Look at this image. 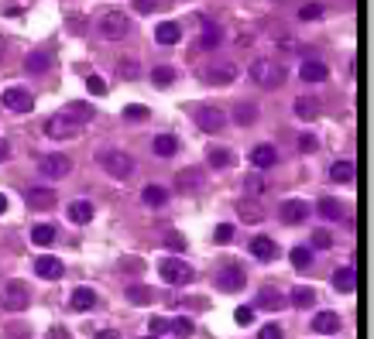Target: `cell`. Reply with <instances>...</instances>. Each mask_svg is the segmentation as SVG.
Returning <instances> with one entry per match:
<instances>
[{
  "instance_id": "cell-1",
  "label": "cell",
  "mask_w": 374,
  "mask_h": 339,
  "mask_svg": "<svg viewBox=\"0 0 374 339\" xmlns=\"http://www.w3.org/2000/svg\"><path fill=\"white\" fill-rule=\"evenodd\" d=\"M100 165H103V172H107L110 178H121V182H127V178L138 172V161H134L127 151H121V148L100 151Z\"/></svg>"
},
{
  "instance_id": "cell-2",
  "label": "cell",
  "mask_w": 374,
  "mask_h": 339,
  "mask_svg": "<svg viewBox=\"0 0 374 339\" xmlns=\"http://www.w3.org/2000/svg\"><path fill=\"white\" fill-rule=\"evenodd\" d=\"M97 31H100L107 42H121V38L131 35V18H127L124 11H107V14H100Z\"/></svg>"
},
{
  "instance_id": "cell-3",
  "label": "cell",
  "mask_w": 374,
  "mask_h": 339,
  "mask_svg": "<svg viewBox=\"0 0 374 339\" xmlns=\"http://www.w3.org/2000/svg\"><path fill=\"white\" fill-rule=\"evenodd\" d=\"M247 72H251V79H254L261 90H271V86H282V83H285V69H282L278 62H271V59H254Z\"/></svg>"
},
{
  "instance_id": "cell-4",
  "label": "cell",
  "mask_w": 374,
  "mask_h": 339,
  "mask_svg": "<svg viewBox=\"0 0 374 339\" xmlns=\"http://www.w3.org/2000/svg\"><path fill=\"white\" fill-rule=\"evenodd\" d=\"M32 305V291L25 281H4L0 284V308H8V312H21Z\"/></svg>"
},
{
  "instance_id": "cell-5",
  "label": "cell",
  "mask_w": 374,
  "mask_h": 339,
  "mask_svg": "<svg viewBox=\"0 0 374 339\" xmlns=\"http://www.w3.org/2000/svg\"><path fill=\"white\" fill-rule=\"evenodd\" d=\"M237 76H240L237 62H206V66H199V79L210 83V86H230Z\"/></svg>"
},
{
  "instance_id": "cell-6",
  "label": "cell",
  "mask_w": 374,
  "mask_h": 339,
  "mask_svg": "<svg viewBox=\"0 0 374 339\" xmlns=\"http://www.w3.org/2000/svg\"><path fill=\"white\" fill-rule=\"evenodd\" d=\"M158 274H162L169 284H189V281H192V267H189L186 260H179V257H162Z\"/></svg>"
},
{
  "instance_id": "cell-7",
  "label": "cell",
  "mask_w": 374,
  "mask_h": 339,
  "mask_svg": "<svg viewBox=\"0 0 374 339\" xmlns=\"http://www.w3.org/2000/svg\"><path fill=\"white\" fill-rule=\"evenodd\" d=\"M4 107L11 113H32L35 110V96L25 86H11V90H4Z\"/></svg>"
},
{
  "instance_id": "cell-8",
  "label": "cell",
  "mask_w": 374,
  "mask_h": 339,
  "mask_svg": "<svg viewBox=\"0 0 374 339\" xmlns=\"http://www.w3.org/2000/svg\"><path fill=\"white\" fill-rule=\"evenodd\" d=\"M196 124H199V131H206V134H220V131L227 127V113H223L220 107H203V110L196 113Z\"/></svg>"
},
{
  "instance_id": "cell-9",
  "label": "cell",
  "mask_w": 374,
  "mask_h": 339,
  "mask_svg": "<svg viewBox=\"0 0 374 339\" xmlns=\"http://www.w3.org/2000/svg\"><path fill=\"white\" fill-rule=\"evenodd\" d=\"M45 134L52 137V141H69V137H76L79 134V124H73L69 117H49L45 120Z\"/></svg>"
},
{
  "instance_id": "cell-10",
  "label": "cell",
  "mask_w": 374,
  "mask_h": 339,
  "mask_svg": "<svg viewBox=\"0 0 374 339\" xmlns=\"http://www.w3.org/2000/svg\"><path fill=\"white\" fill-rule=\"evenodd\" d=\"M237 216H240V223H247V226H258V223L264 219V206H261V199H254V195H244V199H237Z\"/></svg>"
},
{
  "instance_id": "cell-11",
  "label": "cell",
  "mask_w": 374,
  "mask_h": 339,
  "mask_svg": "<svg viewBox=\"0 0 374 339\" xmlns=\"http://www.w3.org/2000/svg\"><path fill=\"white\" fill-rule=\"evenodd\" d=\"M69 172H73L69 154H45V158H42V175H45V178H66Z\"/></svg>"
},
{
  "instance_id": "cell-12",
  "label": "cell",
  "mask_w": 374,
  "mask_h": 339,
  "mask_svg": "<svg viewBox=\"0 0 374 339\" xmlns=\"http://www.w3.org/2000/svg\"><path fill=\"white\" fill-rule=\"evenodd\" d=\"M203 185H206V172L203 168H186V172L175 175V189L179 192H199Z\"/></svg>"
},
{
  "instance_id": "cell-13",
  "label": "cell",
  "mask_w": 374,
  "mask_h": 339,
  "mask_svg": "<svg viewBox=\"0 0 374 339\" xmlns=\"http://www.w3.org/2000/svg\"><path fill=\"white\" fill-rule=\"evenodd\" d=\"M35 274H38V277H45V281H59V277L66 274V264H62L59 257L42 254V257L35 260Z\"/></svg>"
},
{
  "instance_id": "cell-14",
  "label": "cell",
  "mask_w": 374,
  "mask_h": 339,
  "mask_svg": "<svg viewBox=\"0 0 374 339\" xmlns=\"http://www.w3.org/2000/svg\"><path fill=\"white\" fill-rule=\"evenodd\" d=\"M306 216H309V202H302V199H288L282 206V223L285 226H299V223H306Z\"/></svg>"
},
{
  "instance_id": "cell-15",
  "label": "cell",
  "mask_w": 374,
  "mask_h": 339,
  "mask_svg": "<svg viewBox=\"0 0 374 339\" xmlns=\"http://www.w3.org/2000/svg\"><path fill=\"white\" fill-rule=\"evenodd\" d=\"M216 284H220L223 291H244V284H247V274H244L240 267H223V271L216 274Z\"/></svg>"
},
{
  "instance_id": "cell-16",
  "label": "cell",
  "mask_w": 374,
  "mask_h": 339,
  "mask_svg": "<svg viewBox=\"0 0 374 339\" xmlns=\"http://www.w3.org/2000/svg\"><path fill=\"white\" fill-rule=\"evenodd\" d=\"M251 254H254L258 260L271 264V260L278 257V243H275L271 236H254V240H251Z\"/></svg>"
},
{
  "instance_id": "cell-17",
  "label": "cell",
  "mask_w": 374,
  "mask_h": 339,
  "mask_svg": "<svg viewBox=\"0 0 374 339\" xmlns=\"http://www.w3.org/2000/svg\"><path fill=\"white\" fill-rule=\"evenodd\" d=\"M69 308H73V312H90V308H97V291H93V288H76V291L69 295Z\"/></svg>"
},
{
  "instance_id": "cell-18",
  "label": "cell",
  "mask_w": 374,
  "mask_h": 339,
  "mask_svg": "<svg viewBox=\"0 0 374 339\" xmlns=\"http://www.w3.org/2000/svg\"><path fill=\"white\" fill-rule=\"evenodd\" d=\"M312 332H319V336H333V332H340V315H336V312H316V318H312Z\"/></svg>"
},
{
  "instance_id": "cell-19",
  "label": "cell",
  "mask_w": 374,
  "mask_h": 339,
  "mask_svg": "<svg viewBox=\"0 0 374 339\" xmlns=\"http://www.w3.org/2000/svg\"><path fill=\"white\" fill-rule=\"evenodd\" d=\"M278 161V151L271 148V144H258L254 151H251V165L258 168V172H264V168H271Z\"/></svg>"
},
{
  "instance_id": "cell-20",
  "label": "cell",
  "mask_w": 374,
  "mask_h": 339,
  "mask_svg": "<svg viewBox=\"0 0 374 339\" xmlns=\"http://www.w3.org/2000/svg\"><path fill=\"white\" fill-rule=\"evenodd\" d=\"M299 76H302V83H323L326 79V66L319 59H306L299 66Z\"/></svg>"
},
{
  "instance_id": "cell-21",
  "label": "cell",
  "mask_w": 374,
  "mask_h": 339,
  "mask_svg": "<svg viewBox=\"0 0 374 339\" xmlns=\"http://www.w3.org/2000/svg\"><path fill=\"white\" fill-rule=\"evenodd\" d=\"M55 199H59V195H55L52 189H32V192H28V206H32V209H45V213H49V209H55Z\"/></svg>"
},
{
  "instance_id": "cell-22",
  "label": "cell",
  "mask_w": 374,
  "mask_h": 339,
  "mask_svg": "<svg viewBox=\"0 0 374 339\" xmlns=\"http://www.w3.org/2000/svg\"><path fill=\"white\" fill-rule=\"evenodd\" d=\"M319 110H323V107H319L316 96H299V100H295V117H299V120H316Z\"/></svg>"
},
{
  "instance_id": "cell-23",
  "label": "cell",
  "mask_w": 374,
  "mask_h": 339,
  "mask_svg": "<svg viewBox=\"0 0 374 339\" xmlns=\"http://www.w3.org/2000/svg\"><path fill=\"white\" fill-rule=\"evenodd\" d=\"M141 202H145L148 209H162V206L169 202V189H162V185H145Z\"/></svg>"
},
{
  "instance_id": "cell-24",
  "label": "cell",
  "mask_w": 374,
  "mask_h": 339,
  "mask_svg": "<svg viewBox=\"0 0 374 339\" xmlns=\"http://www.w3.org/2000/svg\"><path fill=\"white\" fill-rule=\"evenodd\" d=\"M151 151H155L158 158H172V154L179 151V141H175L172 134H158V137L151 141Z\"/></svg>"
},
{
  "instance_id": "cell-25",
  "label": "cell",
  "mask_w": 374,
  "mask_h": 339,
  "mask_svg": "<svg viewBox=\"0 0 374 339\" xmlns=\"http://www.w3.org/2000/svg\"><path fill=\"white\" fill-rule=\"evenodd\" d=\"M258 305L268 308V312H282V308H285V298H282L275 288H261V291H258Z\"/></svg>"
},
{
  "instance_id": "cell-26",
  "label": "cell",
  "mask_w": 374,
  "mask_h": 339,
  "mask_svg": "<svg viewBox=\"0 0 374 339\" xmlns=\"http://www.w3.org/2000/svg\"><path fill=\"white\" fill-rule=\"evenodd\" d=\"M69 219H73V223H90V219H93V202H90V199H76V202L69 206Z\"/></svg>"
},
{
  "instance_id": "cell-27",
  "label": "cell",
  "mask_w": 374,
  "mask_h": 339,
  "mask_svg": "<svg viewBox=\"0 0 374 339\" xmlns=\"http://www.w3.org/2000/svg\"><path fill=\"white\" fill-rule=\"evenodd\" d=\"M329 178H333L336 185H350V182H353V161H336V165L329 168Z\"/></svg>"
},
{
  "instance_id": "cell-28",
  "label": "cell",
  "mask_w": 374,
  "mask_h": 339,
  "mask_svg": "<svg viewBox=\"0 0 374 339\" xmlns=\"http://www.w3.org/2000/svg\"><path fill=\"white\" fill-rule=\"evenodd\" d=\"M288 301H292V305H299V308H309V305H316V291H312V288H306V284H295V288H292V295H288Z\"/></svg>"
},
{
  "instance_id": "cell-29",
  "label": "cell",
  "mask_w": 374,
  "mask_h": 339,
  "mask_svg": "<svg viewBox=\"0 0 374 339\" xmlns=\"http://www.w3.org/2000/svg\"><path fill=\"white\" fill-rule=\"evenodd\" d=\"M179 25L175 21H165V25H158V31H155V38H158V45H175L179 42Z\"/></svg>"
},
{
  "instance_id": "cell-30",
  "label": "cell",
  "mask_w": 374,
  "mask_h": 339,
  "mask_svg": "<svg viewBox=\"0 0 374 339\" xmlns=\"http://www.w3.org/2000/svg\"><path fill=\"white\" fill-rule=\"evenodd\" d=\"M117 76H121V79H138V76H141V66H138V59H134V55H124V59H117Z\"/></svg>"
},
{
  "instance_id": "cell-31",
  "label": "cell",
  "mask_w": 374,
  "mask_h": 339,
  "mask_svg": "<svg viewBox=\"0 0 374 339\" xmlns=\"http://www.w3.org/2000/svg\"><path fill=\"white\" fill-rule=\"evenodd\" d=\"M234 120H237L240 127H251V124L258 120V107H254V103H237V107H234Z\"/></svg>"
},
{
  "instance_id": "cell-32",
  "label": "cell",
  "mask_w": 374,
  "mask_h": 339,
  "mask_svg": "<svg viewBox=\"0 0 374 339\" xmlns=\"http://www.w3.org/2000/svg\"><path fill=\"white\" fill-rule=\"evenodd\" d=\"M353 277H357L353 267H340V271L333 274V288L343 291V295H350V291H353Z\"/></svg>"
},
{
  "instance_id": "cell-33",
  "label": "cell",
  "mask_w": 374,
  "mask_h": 339,
  "mask_svg": "<svg viewBox=\"0 0 374 339\" xmlns=\"http://www.w3.org/2000/svg\"><path fill=\"white\" fill-rule=\"evenodd\" d=\"M62 117H69V120H73V124H79V127H83V124H86V120H90V117H93V110H90V107H86V103H69V107H66V113H62Z\"/></svg>"
},
{
  "instance_id": "cell-34",
  "label": "cell",
  "mask_w": 374,
  "mask_h": 339,
  "mask_svg": "<svg viewBox=\"0 0 374 339\" xmlns=\"http://www.w3.org/2000/svg\"><path fill=\"white\" fill-rule=\"evenodd\" d=\"M223 42V31L216 28V25H203V35H199V45L203 49H216Z\"/></svg>"
},
{
  "instance_id": "cell-35",
  "label": "cell",
  "mask_w": 374,
  "mask_h": 339,
  "mask_svg": "<svg viewBox=\"0 0 374 339\" xmlns=\"http://www.w3.org/2000/svg\"><path fill=\"white\" fill-rule=\"evenodd\" d=\"M316 209H319V216H323V219H343V206H340L336 199H319V206H316Z\"/></svg>"
},
{
  "instance_id": "cell-36",
  "label": "cell",
  "mask_w": 374,
  "mask_h": 339,
  "mask_svg": "<svg viewBox=\"0 0 374 339\" xmlns=\"http://www.w3.org/2000/svg\"><path fill=\"white\" fill-rule=\"evenodd\" d=\"M127 298H131V301H145V305H151V301H155V291H151L148 284H138V281H134V284L127 288Z\"/></svg>"
},
{
  "instance_id": "cell-37",
  "label": "cell",
  "mask_w": 374,
  "mask_h": 339,
  "mask_svg": "<svg viewBox=\"0 0 374 339\" xmlns=\"http://www.w3.org/2000/svg\"><path fill=\"white\" fill-rule=\"evenodd\" d=\"M244 185H247V195H254V199L268 189V182H264V175H261V172H251V175L244 178Z\"/></svg>"
},
{
  "instance_id": "cell-38",
  "label": "cell",
  "mask_w": 374,
  "mask_h": 339,
  "mask_svg": "<svg viewBox=\"0 0 374 339\" xmlns=\"http://www.w3.org/2000/svg\"><path fill=\"white\" fill-rule=\"evenodd\" d=\"M32 240H35L38 247L52 243V240H55V226H52V223H42V226H35V230H32Z\"/></svg>"
},
{
  "instance_id": "cell-39",
  "label": "cell",
  "mask_w": 374,
  "mask_h": 339,
  "mask_svg": "<svg viewBox=\"0 0 374 339\" xmlns=\"http://www.w3.org/2000/svg\"><path fill=\"white\" fill-rule=\"evenodd\" d=\"M210 165H213V168H227V165H234V151H227V148H213V151H210Z\"/></svg>"
},
{
  "instance_id": "cell-40",
  "label": "cell",
  "mask_w": 374,
  "mask_h": 339,
  "mask_svg": "<svg viewBox=\"0 0 374 339\" xmlns=\"http://www.w3.org/2000/svg\"><path fill=\"white\" fill-rule=\"evenodd\" d=\"M192 318H186V315H175L172 322H169V332H175V336H192Z\"/></svg>"
},
{
  "instance_id": "cell-41",
  "label": "cell",
  "mask_w": 374,
  "mask_h": 339,
  "mask_svg": "<svg viewBox=\"0 0 374 339\" xmlns=\"http://www.w3.org/2000/svg\"><path fill=\"white\" fill-rule=\"evenodd\" d=\"M151 79H155L158 86H169V83H175V69H172V66H155V69H151Z\"/></svg>"
},
{
  "instance_id": "cell-42",
  "label": "cell",
  "mask_w": 374,
  "mask_h": 339,
  "mask_svg": "<svg viewBox=\"0 0 374 339\" xmlns=\"http://www.w3.org/2000/svg\"><path fill=\"white\" fill-rule=\"evenodd\" d=\"M288 257H292V264H295L299 271H306V267L312 264V254H309L306 247H292V254H288Z\"/></svg>"
},
{
  "instance_id": "cell-43",
  "label": "cell",
  "mask_w": 374,
  "mask_h": 339,
  "mask_svg": "<svg viewBox=\"0 0 374 339\" xmlns=\"http://www.w3.org/2000/svg\"><path fill=\"white\" fill-rule=\"evenodd\" d=\"M28 72H45L49 69V59L42 55V52H35V55H28V66H25Z\"/></svg>"
},
{
  "instance_id": "cell-44",
  "label": "cell",
  "mask_w": 374,
  "mask_h": 339,
  "mask_svg": "<svg viewBox=\"0 0 374 339\" xmlns=\"http://www.w3.org/2000/svg\"><path fill=\"white\" fill-rule=\"evenodd\" d=\"M316 18H323V4H306L299 11V21H316Z\"/></svg>"
},
{
  "instance_id": "cell-45",
  "label": "cell",
  "mask_w": 374,
  "mask_h": 339,
  "mask_svg": "<svg viewBox=\"0 0 374 339\" xmlns=\"http://www.w3.org/2000/svg\"><path fill=\"white\" fill-rule=\"evenodd\" d=\"M213 240H216V243H230V240H234V226H230V223H220V226L213 230Z\"/></svg>"
},
{
  "instance_id": "cell-46",
  "label": "cell",
  "mask_w": 374,
  "mask_h": 339,
  "mask_svg": "<svg viewBox=\"0 0 374 339\" xmlns=\"http://www.w3.org/2000/svg\"><path fill=\"white\" fill-rule=\"evenodd\" d=\"M316 148H319L316 134H302V137H299V151H302V154H312Z\"/></svg>"
},
{
  "instance_id": "cell-47",
  "label": "cell",
  "mask_w": 374,
  "mask_h": 339,
  "mask_svg": "<svg viewBox=\"0 0 374 339\" xmlns=\"http://www.w3.org/2000/svg\"><path fill=\"white\" fill-rule=\"evenodd\" d=\"M86 90H90L93 96H103V93H107V83H103L100 76H90V79H86Z\"/></svg>"
},
{
  "instance_id": "cell-48",
  "label": "cell",
  "mask_w": 374,
  "mask_h": 339,
  "mask_svg": "<svg viewBox=\"0 0 374 339\" xmlns=\"http://www.w3.org/2000/svg\"><path fill=\"white\" fill-rule=\"evenodd\" d=\"M234 318H237V325H251V322H254V308H251V305H240Z\"/></svg>"
},
{
  "instance_id": "cell-49",
  "label": "cell",
  "mask_w": 374,
  "mask_h": 339,
  "mask_svg": "<svg viewBox=\"0 0 374 339\" xmlns=\"http://www.w3.org/2000/svg\"><path fill=\"white\" fill-rule=\"evenodd\" d=\"M148 332H151V336H162V332H169V322H165L162 315H151V322H148Z\"/></svg>"
},
{
  "instance_id": "cell-50",
  "label": "cell",
  "mask_w": 374,
  "mask_h": 339,
  "mask_svg": "<svg viewBox=\"0 0 374 339\" xmlns=\"http://www.w3.org/2000/svg\"><path fill=\"white\" fill-rule=\"evenodd\" d=\"M329 243H333V236H329L326 230H316V233H312V247H319V250H326Z\"/></svg>"
},
{
  "instance_id": "cell-51",
  "label": "cell",
  "mask_w": 374,
  "mask_h": 339,
  "mask_svg": "<svg viewBox=\"0 0 374 339\" xmlns=\"http://www.w3.org/2000/svg\"><path fill=\"white\" fill-rule=\"evenodd\" d=\"M134 11L138 14H151V11H158V0H134Z\"/></svg>"
},
{
  "instance_id": "cell-52",
  "label": "cell",
  "mask_w": 374,
  "mask_h": 339,
  "mask_svg": "<svg viewBox=\"0 0 374 339\" xmlns=\"http://www.w3.org/2000/svg\"><path fill=\"white\" fill-rule=\"evenodd\" d=\"M124 117H127V120H145L148 110H145V107H124Z\"/></svg>"
},
{
  "instance_id": "cell-53",
  "label": "cell",
  "mask_w": 374,
  "mask_h": 339,
  "mask_svg": "<svg viewBox=\"0 0 374 339\" xmlns=\"http://www.w3.org/2000/svg\"><path fill=\"white\" fill-rule=\"evenodd\" d=\"M165 243L172 250H186V236H179V233H165Z\"/></svg>"
},
{
  "instance_id": "cell-54",
  "label": "cell",
  "mask_w": 374,
  "mask_h": 339,
  "mask_svg": "<svg viewBox=\"0 0 374 339\" xmlns=\"http://www.w3.org/2000/svg\"><path fill=\"white\" fill-rule=\"evenodd\" d=\"M261 339H282V325H264L261 329Z\"/></svg>"
},
{
  "instance_id": "cell-55",
  "label": "cell",
  "mask_w": 374,
  "mask_h": 339,
  "mask_svg": "<svg viewBox=\"0 0 374 339\" xmlns=\"http://www.w3.org/2000/svg\"><path fill=\"white\" fill-rule=\"evenodd\" d=\"M8 158H11V144L0 137V161H8Z\"/></svg>"
},
{
  "instance_id": "cell-56",
  "label": "cell",
  "mask_w": 374,
  "mask_h": 339,
  "mask_svg": "<svg viewBox=\"0 0 374 339\" xmlns=\"http://www.w3.org/2000/svg\"><path fill=\"white\" fill-rule=\"evenodd\" d=\"M49 336H52V339H69V332H66V329H62V325H55V329H52V332H49Z\"/></svg>"
},
{
  "instance_id": "cell-57",
  "label": "cell",
  "mask_w": 374,
  "mask_h": 339,
  "mask_svg": "<svg viewBox=\"0 0 374 339\" xmlns=\"http://www.w3.org/2000/svg\"><path fill=\"white\" fill-rule=\"evenodd\" d=\"M93 339H121V336H117V332H114V329H103V332H97V336H93Z\"/></svg>"
},
{
  "instance_id": "cell-58",
  "label": "cell",
  "mask_w": 374,
  "mask_h": 339,
  "mask_svg": "<svg viewBox=\"0 0 374 339\" xmlns=\"http://www.w3.org/2000/svg\"><path fill=\"white\" fill-rule=\"evenodd\" d=\"M4 213H8V199H4V195H0V216H4Z\"/></svg>"
},
{
  "instance_id": "cell-59",
  "label": "cell",
  "mask_w": 374,
  "mask_h": 339,
  "mask_svg": "<svg viewBox=\"0 0 374 339\" xmlns=\"http://www.w3.org/2000/svg\"><path fill=\"white\" fill-rule=\"evenodd\" d=\"M4 49H8V42H4V35H0V59H4Z\"/></svg>"
},
{
  "instance_id": "cell-60",
  "label": "cell",
  "mask_w": 374,
  "mask_h": 339,
  "mask_svg": "<svg viewBox=\"0 0 374 339\" xmlns=\"http://www.w3.org/2000/svg\"><path fill=\"white\" fill-rule=\"evenodd\" d=\"M151 339H158V336H151Z\"/></svg>"
}]
</instances>
